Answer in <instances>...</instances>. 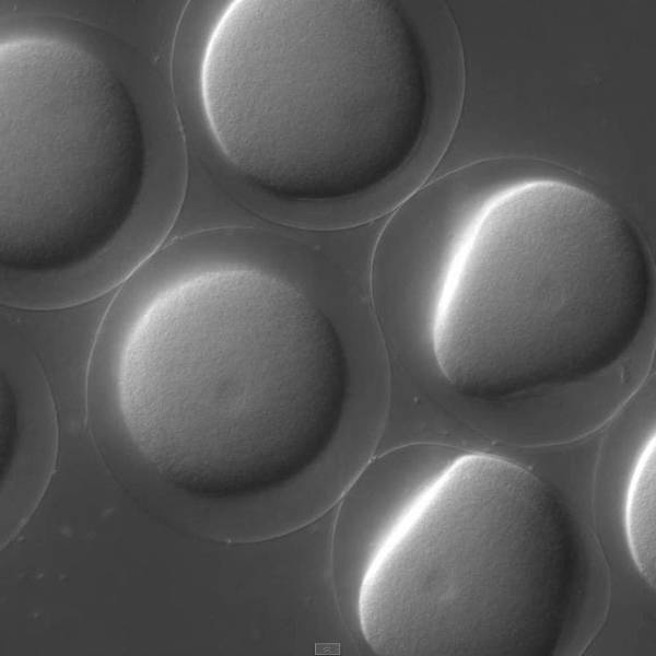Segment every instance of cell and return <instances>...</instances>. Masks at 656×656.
Returning <instances> with one entry per match:
<instances>
[{
  "label": "cell",
  "mask_w": 656,
  "mask_h": 656,
  "mask_svg": "<svg viewBox=\"0 0 656 656\" xmlns=\"http://www.w3.org/2000/svg\"><path fill=\"white\" fill-rule=\"evenodd\" d=\"M651 289L643 241L616 207L561 180L519 184L483 208L449 266L437 364L484 399L583 379L631 347Z\"/></svg>",
  "instance_id": "obj_3"
},
{
  "label": "cell",
  "mask_w": 656,
  "mask_h": 656,
  "mask_svg": "<svg viewBox=\"0 0 656 656\" xmlns=\"http://www.w3.org/2000/svg\"><path fill=\"white\" fill-rule=\"evenodd\" d=\"M625 531L639 572L655 586V438L641 454L625 501Z\"/></svg>",
  "instance_id": "obj_6"
},
{
  "label": "cell",
  "mask_w": 656,
  "mask_h": 656,
  "mask_svg": "<svg viewBox=\"0 0 656 656\" xmlns=\"http://www.w3.org/2000/svg\"><path fill=\"white\" fill-rule=\"evenodd\" d=\"M586 542L555 490L490 454L449 465L363 577L362 633L386 656H546L582 607Z\"/></svg>",
  "instance_id": "obj_4"
},
{
  "label": "cell",
  "mask_w": 656,
  "mask_h": 656,
  "mask_svg": "<svg viewBox=\"0 0 656 656\" xmlns=\"http://www.w3.org/2000/svg\"><path fill=\"white\" fill-rule=\"evenodd\" d=\"M23 67L1 59V137L58 153H1L2 278L78 277L127 222L143 141L118 79L81 49L23 42Z\"/></svg>",
  "instance_id": "obj_5"
},
{
  "label": "cell",
  "mask_w": 656,
  "mask_h": 656,
  "mask_svg": "<svg viewBox=\"0 0 656 656\" xmlns=\"http://www.w3.org/2000/svg\"><path fill=\"white\" fill-rule=\"evenodd\" d=\"M211 129L251 183L293 200L359 195L418 147L430 81L391 1L233 2L207 47Z\"/></svg>",
  "instance_id": "obj_2"
},
{
  "label": "cell",
  "mask_w": 656,
  "mask_h": 656,
  "mask_svg": "<svg viewBox=\"0 0 656 656\" xmlns=\"http://www.w3.org/2000/svg\"><path fill=\"white\" fill-rule=\"evenodd\" d=\"M349 390L327 315L292 284L206 267L183 247L139 267L91 354V406L107 403L161 475L190 494H260L328 448Z\"/></svg>",
  "instance_id": "obj_1"
}]
</instances>
